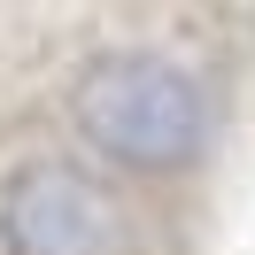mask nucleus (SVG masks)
I'll list each match as a JSON object with an SVG mask.
<instances>
[{
    "label": "nucleus",
    "instance_id": "f257e3e1",
    "mask_svg": "<svg viewBox=\"0 0 255 255\" xmlns=\"http://www.w3.org/2000/svg\"><path fill=\"white\" fill-rule=\"evenodd\" d=\"M70 124L93 155L124 170H186L209 147V101L178 62L147 47H109L70 85Z\"/></svg>",
    "mask_w": 255,
    "mask_h": 255
},
{
    "label": "nucleus",
    "instance_id": "f03ea898",
    "mask_svg": "<svg viewBox=\"0 0 255 255\" xmlns=\"http://www.w3.org/2000/svg\"><path fill=\"white\" fill-rule=\"evenodd\" d=\"M0 248L8 255H124L116 193L78 162H23L0 186Z\"/></svg>",
    "mask_w": 255,
    "mask_h": 255
}]
</instances>
